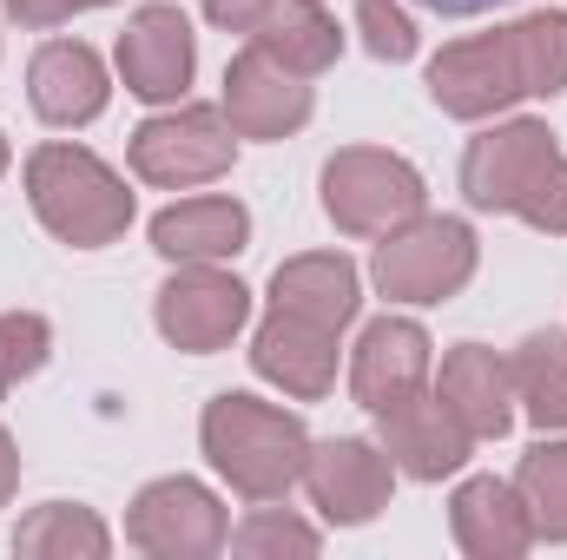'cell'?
I'll list each match as a JSON object with an SVG mask.
<instances>
[{
    "label": "cell",
    "instance_id": "1",
    "mask_svg": "<svg viewBox=\"0 0 567 560\" xmlns=\"http://www.w3.org/2000/svg\"><path fill=\"white\" fill-rule=\"evenodd\" d=\"M205 455L212 468L245 495V501H284L303 481L310 462V435L290 409H271L258 396H212L205 403Z\"/></svg>",
    "mask_w": 567,
    "mask_h": 560
},
{
    "label": "cell",
    "instance_id": "2",
    "mask_svg": "<svg viewBox=\"0 0 567 560\" xmlns=\"http://www.w3.org/2000/svg\"><path fill=\"white\" fill-rule=\"evenodd\" d=\"M27 198L40 225L73 251H100L133 225V191L86 145H40L27 158Z\"/></svg>",
    "mask_w": 567,
    "mask_h": 560
},
{
    "label": "cell",
    "instance_id": "3",
    "mask_svg": "<svg viewBox=\"0 0 567 560\" xmlns=\"http://www.w3.org/2000/svg\"><path fill=\"white\" fill-rule=\"evenodd\" d=\"M323 211L350 238H390L410 218H423V172L396 152L350 145L323 165Z\"/></svg>",
    "mask_w": 567,
    "mask_h": 560
},
{
    "label": "cell",
    "instance_id": "4",
    "mask_svg": "<svg viewBox=\"0 0 567 560\" xmlns=\"http://www.w3.org/2000/svg\"><path fill=\"white\" fill-rule=\"evenodd\" d=\"M475 278V231L462 218H410L377 245V283L396 303H442Z\"/></svg>",
    "mask_w": 567,
    "mask_h": 560
},
{
    "label": "cell",
    "instance_id": "5",
    "mask_svg": "<svg viewBox=\"0 0 567 560\" xmlns=\"http://www.w3.org/2000/svg\"><path fill=\"white\" fill-rule=\"evenodd\" d=\"M231 120L218 106H178V113H158L133 133V172L158 191H192V185H212L231 172Z\"/></svg>",
    "mask_w": 567,
    "mask_h": 560
},
{
    "label": "cell",
    "instance_id": "6",
    "mask_svg": "<svg viewBox=\"0 0 567 560\" xmlns=\"http://www.w3.org/2000/svg\"><path fill=\"white\" fill-rule=\"evenodd\" d=\"M126 541L152 560H205L231 541V528H225V508L205 481L165 475V481L140 488V501L126 515Z\"/></svg>",
    "mask_w": 567,
    "mask_h": 560
},
{
    "label": "cell",
    "instance_id": "7",
    "mask_svg": "<svg viewBox=\"0 0 567 560\" xmlns=\"http://www.w3.org/2000/svg\"><path fill=\"white\" fill-rule=\"evenodd\" d=\"M561 158L555 133L542 120H508L462 152V191L475 211H522V198L535 191V178Z\"/></svg>",
    "mask_w": 567,
    "mask_h": 560
},
{
    "label": "cell",
    "instance_id": "8",
    "mask_svg": "<svg viewBox=\"0 0 567 560\" xmlns=\"http://www.w3.org/2000/svg\"><path fill=\"white\" fill-rule=\"evenodd\" d=\"M528 86H522V66H515V40L508 27L502 33H482V40H455L429 60V100L449 113V120H488L502 106H515Z\"/></svg>",
    "mask_w": 567,
    "mask_h": 560
},
{
    "label": "cell",
    "instance_id": "9",
    "mask_svg": "<svg viewBox=\"0 0 567 560\" xmlns=\"http://www.w3.org/2000/svg\"><path fill=\"white\" fill-rule=\"evenodd\" d=\"M245 317H251V290L212 265H185L158 290V330H165V343H178L192 356L225 350L245 330Z\"/></svg>",
    "mask_w": 567,
    "mask_h": 560
},
{
    "label": "cell",
    "instance_id": "10",
    "mask_svg": "<svg viewBox=\"0 0 567 560\" xmlns=\"http://www.w3.org/2000/svg\"><path fill=\"white\" fill-rule=\"evenodd\" d=\"M377 428H383V455L403 468V475H416V481H442V475H455L462 462H468V422L455 416L449 403H442V390H410V396H396V403H383L377 409Z\"/></svg>",
    "mask_w": 567,
    "mask_h": 560
},
{
    "label": "cell",
    "instance_id": "11",
    "mask_svg": "<svg viewBox=\"0 0 567 560\" xmlns=\"http://www.w3.org/2000/svg\"><path fill=\"white\" fill-rule=\"evenodd\" d=\"M390 481H396V462H390L383 448H370V442H357V435L323 442V448L310 442L303 488H310V501L323 508V521H337V528L377 521V515L390 508Z\"/></svg>",
    "mask_w": 567,
    "mask_h": 560
},
{
    "label": "cell",
    "instance_id": "12",
    "mask_svg": "<svg viewBox=\"0 0 567 560\" xmlns=\"http://www.w3.org/2000/svg\"><path fill=\"white\" fill-rule=\"evenodd\" d=\"M192 66H198V40H192V20L178 7H140L120 33V73H126V93H140L152 106L178 100L192 86Z\"/></svg>",
    "mask_w": 567,
    "mask_h": 560
},
{
    "label": "cell",
    "instance_id": "13",
    "mask_svg": "<svg viewBox=\"0 0 567 560\" xmlns=\"http://www.w3.org/2000/svg\"><path fill=\"white\" fill-rule=\"evenodd\" d=\"M225 120L238 139H290L310 120V86L290 66H278L271 53L245 46L225 66Z\"/></svg>",
    "mask_w": 567,
    "mask_h": 560
},
{
    "label": "cell",
    "instance_id": "14",
    "mask_svg": "<svg viewBox=\"0 0 567 560\" xmlns=\"http://www.w3.org/2000/svg\"><path fill=\"white\" fill-rule=\"evenodd\" d=\"M251 363H258L265 383H278L284 396L317 403V396H330V383H337V330L303 323V317H290V310H271V317L258 323V336H251Z\"/></svg>",
    "mask_w": 567,
    "mask_h": 560
},
{
    "label": "cell",
    "instance_id": "15",
    "mask_svg": "<svg viewBox=\"0 0 567 560\" xmlns=\"http://www.w3.org/2000/svg\"><path fill=\"white\" fill-rule=\"evenodd\" d=\"M106 66L86 40H47L27 66V100L47 126H86L106 113Z\"/></svg>",
    "mask_w": 567,
    "mask_h": 560
},
{
    "label": "cell",
    "instance_id": "16",
    "mask_svg": "<svg viewBox=\"0 0 567 560\" xmlns=\"http://www.w3.org/2000/svg\"><path fill=\"white\" fill-rule=\"evenodd\" d=\"M429 383V330L410 323V317H377L357 343V363H350V390L357 403L377 416L383 403L410 396Z\"/></svg>",
    "mask_w": 567,
    "mask_h": 560
},
{
    "label": "cell",
    "instance_id": "17",
    "mask_svg": "<svg viewBox=\"0 0 567 560\" xmlns=\"http://www.w3.org/2000/svg\"><path fill=\"white\" fill-rule=\"evenodd\" d=\"M449 528H455V548L468 560H515L535 548V521L515 495V481H462L455 501H449Z\"/></svg>",
    "mask_w": 567,
    "mask_h": 560
},
{
    "label": "cell",
    "instance_id": "18",
    "mask_svg": "<svg viewBox=\"0 0 567 560\" xmlns=\"http://www.w3.org/2000/svg\"><path fill=\"white\" fill-rule=\"evenodd\" d=\"M251 238V211L238 198H185L152 218V251L172 265H218L238 258Z\"/></svg>",
    "mask_w": 567,
    "mask_h": 560
},
{
    "label": "cell",
    "instance_id": "19",
    "mask_svg": "<svg viewBox=\"0 0 567 560\" xmlns=\"http://www.w3.org/2000/svg\"><path fill=\"white\" fill-rule=\"evenodd\" d=\"M442 403L468 422V435H508L515 422V383H508V363L488 350V343H462L442 356Z\"/></svg>",
    "mask_w": 567,
    "mask_h": 560
},
{
    "label": "cell",
    "instance_id": "20",
    "mask_svg": "<svg viewBox=\"0 0 567 560\" xmlns=\"http://www.w3.org/2000/svg\"><path fill=\"white\" fill-rule=\"evenodd\" d=\"M271 310H290L303 323H323V330H343L357 317V265L337 258V251H310V258H290L271 278Z\"/></svg>",
    "mask_w": 567,
    "mask_h": 560
},
{
    "label": "cell",
    "instance_id": "21",
    "mask_svg": "<svg viewBox=\"0 0 567 560\" xmlns=\"http://www.w3.org/2000/svg\"><path fill=\"white\" fill-rule=\"evenodd\" d=\"M251 46L271 53L278 66H290L297 80H317V73L337 66L343 33H337V20H330L317 0H278V7L251 27Z\"/></svg>",
    "mask_w": 567,
    "mask_h": 560
},
{
    "label": "cell",
    "instance_id": "22",
    "mask_svg": "<svg viewBox=\"0 0 567 560\" xmlns=\"http://www.w3.org/2000/svg\"><path fill=\"white\" fill-rule=\"evenodd\" d=\"M508 383H515V403L528 409L535 428H567V336L561 330H542L515 350L508 363Z\"/></svg>",
    "mask_w": 567,
    "mask_h": 560
},
{
    "label": "cell",
    "instance_id": "23",
    "mask_svg": "<svg viewBox=\"0 0 567 560\" xmlns=\"http://www.w3.org/2000/svg\"><path fill=\"white\" fill-rule=\"evenodd\" d=\"M13 548H20L27 560H106L113 535H106V521H100L93 508L47 501V508H33V515L20 521Z\"/></svg>",
    "mask_w": 567,
    "mask_h": 560
},
{
    "label": "cell",
    "instance_id": "24",
    "mask_svg": "<svg viewBox=\"0 0 567 560\" xmlns=\"http://www.w3.org/2000/svg\"><path fill=\"white\" fill-rule=\"evenodd\" d=\"M508 40H515L522 86H528L535 100L567 93V13L561 7H542V13H528V20H515Z\"/></svg>",
    "mask_w": 567,
    "mask_h": 560
},
{
    "label": "cell",
    "instance_id": "25",
    "mask_svg": "<svg viewBox=\"0 0 567 560\" xmlns=\"http://www.w3.org/2000/svg\"><path fill=\"white\" fill-rule=\"evenodd\" d=\"M515 495L535 521V535L567 541V442H535L515 468Z\"/></svg>",
    "mask_w": 567,
    "mask_h": 560
},
{
    "label": "cell",
    "instance_id": "26",
    "mask_svg": "<svg viewBox=\"0 0 567 560\" xmlns=\"http://www.w3.org/2000/svg\"><path fill=\"white\" fill-rule=\"evenodd\" d=\"M47 350H53L47 317H33V310H7V317H0V396H13V390L47 363Z\"/></svg>",
    "mask_w": 567,
    "mask_h": 560
},
{
    "label": "cell",
    "instance_id": "27",
    "mask_svg": "<svg viewBox=\"0 0 567 560\" xmlns=\"http://www.w3.org/2000/svg\"><path fill=\"white\" fill-rule=\"evenodd\" d=\"M231 548L245 560H271V554H317V528H303L297 515H284V508H258L238 535H231Z\"/></svg>",
    "mask_w": 567,
    "mask_h": 560
},
{
    "label": "cell",
    "instance_id": "28",
    "mask_svg": "<svg viewBox=\"0 0 567 560\" xmlns=\"http://www.w3.org/2000/svg\"><path fill=\"white\" fill-rule=\"evenodd\" d=\"M357 27H363V46L377 60H410L416 53V27L396 0H357Z\"/></svg>",
    "mask_w": 567,
    "mask_h": 560
},
{
    "label": "cell",
    "instance_id": "29",
    "mask_svg": "<svg viewBox=\"0 0 567 560\" xmlns=\"http://www.w3.org/2000/svg\"><path fill=\"white\" fill-rule=\"evenodd\" d=\"M515 218H528L535 231H548V238H567V152L535 178V191L522 198V211Z\"/></svg>",
    "mask_w": 567,
    "mask_h": 560
},
{
    "label": "cell",
    "instance_id": "30",
    "mask_svg": "<svg viewBox=\"0 0 567 560\" xmlns=\"http://www.w3.org/2000/svg\"><path fill=\"white\" fill-rule=\"evenodd\" d=\"M86 7H106V0H7V13L20 27H60V20L86 13Z\"/></svg>",
    "mask_w": 567,
    "mask_h": 560
},
{
    "label": "cell",
    "instance_id": "31",
    "mask_svg": "<svg viewBox=\"0 0 567 560\" xmlns=\"http://www.w3.org/2000/svg\"><path fill=\"white\" fill-rule=\"evenodd\" d=\"M271 7H278V0H205L212 27H225V33H251V27H258Z\"/></svg>",
    "mask_w": 567,
    "mask_h": 560
},
{
    "label": "cell",
    "instance_id": "32",
    "mask_svg": "<svg viewBox=\"0 0 567 560\" xmlns=\"http://www.w3.org/2000/svg\"><path fill=\"white\" fill-rule=\"evenodd\" d=\"M13 481H20V455H13V435L0 428V508L13 501Z\"/></svg>",
    "mask_w": 567,
    "mask_h": 560
},
{
    "label": "cell",
    "instance_id": "33",
    "mask_svg": "<svg viewBox=\"0 0 567 560\" xmlns=\"http://www.w3.org/2000/svg\"><path fill=\"white\" fill-rule=\"evenodd\" d=\"M435 13H488V7H502V0H423Z\"/></svg>",
    "mask_w": 567,
    "mask_h": 560
},
{
    "label": "cell",
    "instance_id": "34",
    "mask_svg": "<svg viewBox=\"0 0 567 560\" xmlns=\"http://www.w3.org/2000/svg\"><path fill=\"white\" fill-rule=\"evenodd\" d=\"M0 172H7V139H0Z\"/></svg>",
    "mask_w": 567,
    "mask_h": 560
}]
</instances>
